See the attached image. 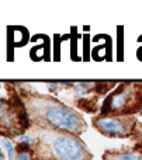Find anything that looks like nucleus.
<instances>
[{
	"label": "nucleus",
	"mask_w": 142,
	"mask_h": 160,
	"mask_svg": "<svg viewBox=\"0 0 142 160\" xmlns=\"http://www.w3.org/2000/svg\"><path fill=\"white\" fill-rule=\"evenodd\" d=\"M44 119L56 129H66L73 133H80L86 129V124L80 114L58 102H49L45 107Z\"/></svg>",
	"instance_id": "1"
},
{
	"label": "nucleus",
	"mask_w": 142,
	"mask_h": 160,
	"mask_svg": "<svg viewBox=\"0 0 142 160\" xmlns=\"http://www.w3.org/2000/svg\"><path fill=\"white\" fill-rule=\"evenodd\" d=\"M52 150L59 160H84L87 156V149L80 139L69 133H63L55 138Z\"/></svg>",
	"instance_id": "2"
},
{
	"label": "nucleus",
	"mask_w": 142,
	"mask_h": 160,
	"mask_svg": "<svg viewBox=\"0 0 142 160\" xmlns=\"http://www.w3.org/2000/svg\"><path fill=\"white\" fill-rule=\"evenodd\" d=\"M93 124L103 135L124 138L132 132L135 119L132 117H100L96 118Z\"/></svg>",
	"instance_id": "3"
},
{
	"label": "nucleus",
	"mask_w": 142,
	"mask_h": 160,
	"mask_svg": "<svg viewBox=\"0 0 142 160\" xmlns=\"http://www.w3.org/2000/svg\"><path fill=\"white\" fill-rule=\"evenodd\" d=\"M135 87L131 84H123L118 87L104 102L103 112H128L129 104L135 101Z\"/></svg>",
	"instance_id": "4"
},
{
	"label": "nucleus",
	"mask_w": 142,
	"mask_h": 160,
	"mask_svg": "<svg viewBox=\"0 0 142 160\" xmlns=\"http://www.w3.org/2000/svg\"><path fill=\"white\" fill-rule=\"evenodd\" d=\"M104 160H142V156L135 152H125V153L109 152L104 155Z\"/></svg>",
	"instance_id": "5"
},
{
	"label": "nucleus",
	"mask_w": 142,
	"mask_h": 160,
	"mask_svg": "<svg viewBox=\"0 0 142 160\" xmlns=\"http://www.w3.org/2000/svg\"><path fill=\"white\" fill-rule=\"evenodd\" d=\"M94 86V83L93 82H84V83H78V84H75V90H76V94L78 96H84V94L87 93V91L90 90V88Z\"/></svg>",
	"instance_id": "6"
},
{
	"label": "nucleus",
	"mask_w": 142,
	"mask_h": 160,
	"mask_svg": "<svg viewBox=\"0 0 142 160\" xmlns=\"http://www.w3.org/2000/svg\"><path fill=\"white\" fill-rule=\"evenodd\" d=\"M0 145H2V148L4 149V152L7 153L8 160H14V148H13V145H11V142L8 141V139H2Z\"/></svg>",
	"instance_id": "7"
},
{
	"label": "nucleus",
	"mask_w": 142,
	"mask_h": 160,
	"mask_svg": "<svg viewBox=\"0 0 142 160\" xmlns=\"http://www.w3.org/2000/svg\"><path fill=\"white\" fill-rule=\"evenodd\" d=\"M20 139H21V142H24V143H27V145H31V143H33V139H31L28 135H23Z\"/></svg>",
	"instance_id": "8"
},
{
	"label": "nucleus",
	"mask_w": 142,
	"mask_h": 160,
	"mask_svg": "<svg viewBox=\"0 0 142 160\" xmlns=\"http://www.w3.org/2000/svg\"><path fill=\"white\" fill-rule=\"evenodd\" d=\"M6 107H7V105H6L4 102L0 101V118H2V117L4 115V112H6Z\"/></svg>",
	"instance_id": "9"
},
{
	"label": "nucleus",
	"mask_w": 142,
	"mask_h": 160,
	"mask_svg": "<svg viewBox=\"0 0 142 160\" xmlns=\"http://www.w3.org/2000/svg\"><path fill=\"white\" fill-rule=\"evenodd\" d=\"M17 160H30V155L28 153H20Z\"/></svg>",
	"instance_id": "10"
},
{
	"label": "nucleus",
	"mask_w": 142,
	"mask_h": 160,
	"mask_svg": "<svg viewBox=\"0 0 142 160\" xmlns=\"http://www.w3.org/2000/svg\"><path fill=\"white\" fill-rule=\"evenodd\" d=\"M4 159V153L2 152V148H0V160H3Z\"/></svg>",
	"instance_id": "11"
},
{
	"label": "nucleus",
	"mask_w": 142,
	"mask_h": 160,
	"mask_svg": "<svg viewBox=\"0 0 142 160\" xmlns=\"http://www.w3.org/2000/svg\"><path fill=\"white\" fill-rule=\"evenodd\" d=\"M138 131H139V135L142 136V125H141V127H139V129H138Z\"/></svg>",
	"instance_id": "12"
},
{
	"label": "nucleus",
	"mask_w": 142,
	"mask_h": 160,
	"mask_svg": "<svg viewBox=\"0 0 142 160\" xmlns=\"http://www.w3.org/2000/svg\"><path fill=\"white\" fill-rule=\"evenodd\" d=\"M139 112H141V115H142V108H141V111H139Z\"/></svg>",
	"instance_id": "13"
}]
</instances>
